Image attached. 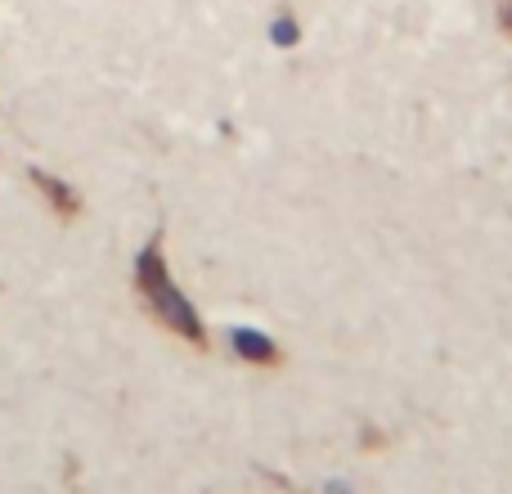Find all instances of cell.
<instances>
[{
    "instance_id": "obj_1",
    "label": "cell",
    "mask_w": 512,
    "mask_h": 494,
    "mask_svg": "<svg viewBox=\"0 0 512 494\" xmlns=\"http://www.w3.org/2000/svg\"><path fill=\"white\" fill-rule=\"evenodd\" d=\"M135 288H140L144 306H149L171 333H180L189 346H207V328H203V319H198V306L176 288V279H171V270H167L162 239H149V247L135 256Z\"/></svg>"
},
{
    "instance_id": "obj_2",
    "label": "cell",
    "mask_w": 512,
    "mask_h": 494,
    "mask_svg": "<svg viewBox=\"0 0 512 494\" xmlns=\"http://www.w3.org/2000/svg\"><path fill=\"white\" fill-rule=\"evenodd\" d=\"M230 346L234 355H243L248 364H279V346L270 342L265 333H256V328H230Z\"/></svg>"
},
{
    "instance_id": "obj_3",
    "label": "cell",
    "mask_w": 512,
    "mask_h": 494,
    "mask_svg": "<svg viewBox=\"0 0 512 494\" xmlns=\"http://www.w3.org/2000/svg\"><path fill=\"white\" fill-rule=\"evenodd\" d=\"M270 41L279 45V50H292V45L301 41L297 18H292V14H279V18H274V23H270Z\"/></svg>"
},
{
    "instance_id": "obj_4",
    "label": "cell",
    "mask_w": 512,
    "mask_h": 494,
    "mask_svg": "<svg viewBox=\"0 0 512 494\" xmlns=\"http://www.w3.org/2000/svg\"><path fill=\"white\" fill-rule=\"evenodd\" d=\"M32 180H36V185H41V189H50V194H54V203H59L63 212H72V207H77V194H72L68 185H59V180H54V176H45V171H32Z\"/></svg>"
},
{
    "instance_id": "obj_5",
    "label": "cell",
    "mask_w": 512,
    "mask_h": 494,
    "mask_svg": "<svg viewBox=\"0 0 512 494\" xmlns=\"http://www.w3.org/2000/svg\"><path fill=\"white\" fill-rule=\"evenodd\" d=\"M495 18H499V32L512 36V0H495Z\"/></svg>"
},
{
    "instance_id": "obj_6",
    "label": "cell",
    "mask_w": 512,
    "mask_h": 494,
    "mask_svg": "<svg viewBox=\"0 0 512 494\" xmlns=\"http://www.w3.org/2000/svg\"><path fill=\"white\" fill-rule=\"evenodd\" d=\"M324 494H351V486H342V481H328Z\"/></svg>"
}]
</instances>
